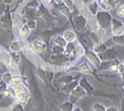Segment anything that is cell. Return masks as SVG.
I'll return each mask as SVG.
<instances>
[{"mask_svg": "<svg viewBox=\"0 0 124 111\" xmlns=\"http://www.w3.org/2000/svg\"><path fill=\"white\" fill-rule=\"evenodd\" d=\"M14 90V97L16 98V101L20 104H26L30 98V92L28 90L27 86H24L23 84L19 85V86L13 88Z\"/></svg>", "mask_w": 124, "mask_h": 111, "instance_id": "obj_1", "label": "cell"}, {"mask_svg": "<svg viewBox=\"0 0 124 111\" xmlns=\"http://www.w3.org/2000/svg\"><path fill=\"white\" fill-rule=\"evenodd\" d=\"M97 22L98 25L100 27L101 30H107L108 28L111 27V20L112 17L110 16L107 11H100L97 14Z\"/></svg>", "mask_w": 124, "mask_h": 111, "instance_id": "obj_2", "label": "cell"}, {"mask_svg": "<svg viewBox=\"0 0 124 111\" xmlns=\"http://www.w3.org/2000/svg\"><path fill=\"white\" fill-rule=\"evenodd\" d=\"M12 17H11V13L9 11V8H7V11L4 12V14L0 17V27L5 31H11L12 30Z\"/></svg>", "mask_w": 124, "mask_h": 111, "instance_id": "obj_3", "label": "cell"}, {"mask_svg": "<svg viewBox=\"0 0 124 111\" xmlns=\"http://www.w3.org/2000/svg\"><path fill=\"white\" fill-rule=\"evenodd\" d=\"M85 56L92 62V65H93L95 68H99L101 65H102V60H101L100 57H99V54H97L94 51L85 50Z\"/></svg>", "mask_w": 124, "mask_h": 111, "instance_id": "obj_4", "label": "cell"}, {"mask_svg": "<svg viewBox=\"0 0 124 111\" xmlns=\"http://www.w3.org/2000/svg\"><path fill=\"white\" fill-rule=\"evenodd\" d=\"M31 47H32V50L37 54H41L47 50L46 42L44 40H41V39H35V40H33L32 44H31Z\"/></svg>", "mask_w": 124, "mask_h": 111, "instance_id": "obj_5", "label": "cell"}, {"mask_svg": "<svg viewBox=\"0 0 124 111\" xmlns=\"http://www.w3.org/2000/svg\"><path fill=\"white\" fill-rule=\"evenodd\" d=\"M111 31L114 35H123L124 33V23L118 19L112 18L111 20Z\"/></svg>", "mask_w": 124, "mask_h": 111, "instance_id": "obj_6", "label": "cell"}, {"mask_svg": "<svg viewBox=\"0 0 124 111\" xmlns=\"http://www.w3.org/2000/svg\"><path fill=\"white\" fill-rule=\"evenodd\" d=\"M99 57H100L101 60H107V61L112 60V59L117 57V51H116L115 48H108L103 53H101Z\"/></svg>", "mask_w": 124, "mask_h": 111, "instance_id": "obj_7", "label": "cell"}, {"mask_svg": "<svg viewBox=\"0 0 124 111\" xmlns=\"http://www.w3.org/2000/svg\"><path fill=\"white\" fill-rule=\"evenodd\" d=\"M73 20H74V25L77 27L78 30L82 31L83 29H85V27L87 24V20H86V18L84 16L78 15V16H75L74 18H73Z\"/></svg>", "mask_w": 124, "mask_h": 111, "instance_id": "obj_8", "label": "cell"}, {"mask_svg": "<svg viewBox=\"0 0 124 111\" xmlns=\"http://www.w3.org/2000/svg\"><path fill=\"white\" fill-rule=\"evenodd\" d=\"M0 62L5 66L12 67V56L7 51H0Z\"/></svg>", "mask_w": 124, "mask_h": 111, "instance_id": "obj_9", "label": "cell"}, {"mask_svg": "<svg viewBox=\"0 0 124 111\" xmlns=\"http://www.w3.org/2000/svg\"><path fill=\"white\" fill-rule=\"evenodd\" d=\"M70 95L73 96V97H75V98H80V97H83V96L87 95V92L80 86V85H78V86L70 92Z\"/></svg>", "mask_w": 124, "mask_h": 111, "instance_id": "obj_10", "label": "cell"}, {"mask_svg": "<svg viewBox=\"0 0 124 111\" xmlns=\"http://www.w3.org/2000/svg\"><path fill=\"white\" fill-rule=\"evenodd\" d=\"M24 45H26L24 41L16 40V41H13L10 44V49H11V51H13L14 53H17L18 51H20L22 49V48H24Z\"/></svg>", "mask_w": 124, "mask_h": 111, "instance_id": "obj_11", "label": "cell"}, {"mask_svg": "<svg viewBox=\"0 0 124 111\" xmlns=\"http://www.w3.org/2000/svg\"><path fill=\"white\" fill-rule=\"evenodd\" d=\"M78 85H80V86L86 91L87 94H90V93L93 92V87H92L91 85H90L89 82L87 81V79H86V78H84V77L82 78L81 81H78Z\"/></svg>", "mask_w": 124, "mask_h": 111, "instance_id": "obj_12", "label": "cell"}, {"mask_svg": "<svg viewBox=\"0 0 124 111\" xmlns=\"http://www.w3.org/2000/svg\"><path fill=\"white\" fill-rule=\"evenodd\" d=\"M19 35H20L21 39H26L30 35V28L27 25V23L21 24L20 29H19Z\"/></svg>", "mask_w": 124, "mask_h": 111, "instance_id": "obj_13", "label": "cell"}, {"mask_svg": "<svg viewBox=\"0 0 124 111\" xmlns=\"http://www.w3.org/2000/svg\"><path fill=\"white\" fill-rule=\"evenodd\" d=\"M63 37L65 38V40H66L67 42H73V41H75V39H77V35H75V33L73 32V31H66V32L64 33V35Z\"/></svg>", "mask_w": 124, "mask_h": 111, "instance_id": "obj_14", "label": "cell"}, {"mask_svg": "<svg viewBox=\"0 0 124 111\" xmlns=\"http://www.w3.org/2000/svg\"><path fill=\"white\" fill-rule=\"evenodd\" d=\"M52 42L55 45H57V47H61V48H66V45L68 44V42L65 40V38L63 36H56L54 39L52 40Z\"/></svg>", "mask_w": 124, "mask_h": 111, "instance_id": "obj_15", "label": "cell"}, {"mask_svg": "<svg viewBox=\"0 0 124 111\" xmlns=\"http://www.w3.org/2000/svg\"><path fill=\"white\" fill-rule=\"evenodd\" d=\"M78 81H73L71 82H69V84H66L65 86H63L62 90H63L65 93H70L75 87L78 86Z\"/></svg>", "mask_w": 124, "mask_h": 111, "instance_id": "obj_16", "label": "cell"}, {"mask_svg": "<svg viewBox=\"0 0 124 111\" xmlns=\"http://www.w3.org/2000/svg\"><path fill=\"white\" fill-rule=\"evenodd\" d=\"M73 108H74V105L72 102H65L60 105V109L62 111H72Z\"/></svg>", "mask_w": 124, "mask_h": 111, "instance_id": "obj_17", "label": "cell"}, {"mask_svg": "<svg viewBox=\"0 0 124 111\" xmlns=\"http://www.w3.org/2000/svg\"><path fill=\"white\" fill-rule=\"evenodd\" d=\"M21 84H23V82H22V78L20 77V76L16 75V76H13L12 77V81H11V82H10V87L15 88V87H17Z\"/></svg>", "mask_w": 124, "mask_h": 111, "instance_id": "obj_18", "label": "cell"}, {"mask_svg": "<svg viewBox=\"0 0 124 111\" xmlns=\"http://www.w3.org/2000/svg\"><path fill=\"white\" fill-rule=\"evenodd\" d=\"M78 71H80L81 73H84V74H90L91 73V69H90L89 65L86 64V62H83V64L78 65Z\"/></svg>", "mask_w": 124, "mask_h": 111, "instance_id": "obj_19", "label": "cell"}, {"mask_svg": "<svg viewBox=\"0 0 124 111\" xmlns=\"http://www.w3.org/2000/svg\"><path fill=\"white\" fill-rule=\"evenodd\" d=\"M111 41L116 44L124 45V35H114L111 38Z\"/></svg>", "mask_w": 124, "mask_h": 111, "instance_id": "obj_20", "label": "cell"}, {"mask_svg": "<svg viewBox=\"0 0 124 111\" xmlns=\"http://www.w3.org/2000/svg\"><path fill=\"white\" fill-rule=\"evenodd\" d=\"M91 111H106V107L101 103H94L92 104Z\"/></svg>", "mask_w": 124, "mask_h": 111, "instance_id": "obj_21", "label": "cell"}, {"mask_svg": "<svg viewBox=\"0 0 124 111\" xmlns=\"http://www.w3.org/2000/svg\"><path fill=\"white\" fill-rule=\"evenodd\" d=\"M12 74H11L10 72H7V73H3L2 74V76H1V81L5 82L7 85H10V82L11 81H12Z\"/></svg>", "mask_w": 124, "mask_h": 111, "instance_id": "obj_22", "label": "cell"}, {"mask_svg": "<svg viewBox=\"0 0 124 111\" xmlns=\"http://www.w3.org/2000/svg\"><path fill=\"white\" fill-rule=\"evenodd\" d=\"M107 49H108V48H107V44H98L97 48L94 49V52L97 54H101Z\"/></svg>", "mask_w": 124, "mask_h": 111, "instance_id": "obj_23", "label": "cell"}, {"mask_svg": "<svg viewBox=\"0 0 124 111\" xmlns=\"http://www.w3.org/2000/svg\"><path fill=\"white\" fill-rule=\"evenodd\" d=\"M58 8L64 15H69L70 14V8L67 7L66 4H63V3H58Z\"/></svg>", "mask_w": 124, "mask_h": 111, "instance_id": "obj_24", "label": "cell"}, {"mask_svg": "<svg viewBox=\"0 0 124 111\" xmlns=\"http://www.w3.org/2000/svg\"><path fill=\"white\" fill-rule=\"evenodd\" d=\"M104 1H105V3L108 5L109 7L112 8V7H117V5L121 2V0H104Z\"/></svg>", "mask_w": 124, "mask_h": 111, "instance_id": "obj_25", "label": "cell"}, {"mask_svg": "<svg viewBox=\"0 0 124 111\" xmlns=\"http://www.w3.org/2000/svg\"><path fill=\"white\" fill-rule=\"evenodd\" d=\"M73 81V77L71 75H66V76H64V77H62L60 79V82H62V84H69V82H71Z\"/></svg>", "mask_w": 124, "mask_h": 111, "instance_id": "obj_26", "label": "cell"}, {"mask_svg": "<svg viewBox=\"0 0 124 111\" xmlns=\"http://www.w3.org/2000/svg\"><path fill=\"white\" fill-rule=\"evenodd\" d=\"M98 7H99V2L98 1H95L91 5H89V10L91 11L93 15H95V14L98 13Z\"/></svg>", "mask_w": 124, "mask_h": 111, "instance_id": "obj_27", "label": "cell"}, {"mask_svg": "<svg viewBox=\"0 0 124 111\" xmlns=\"http://www.w3.org/2000/svg\"><path fill=\"white\" fill-rule=\"evenodd\" d=\"M117 15L121 17V18H124V4L123 5H120L117 10Z\"/></svg>", "mask_w": 124, "mask_h": 111, "instance_id": "obj_28", "label": "cell"}, {"mask_svg": "<svg viewBox=\"0 0 124 111\" xmlns=\"http://www.w3.org/2000/svg\"><path fill=\"white\" fill-rule=\"evenodd\" d=\"M118 72H119L121 79L124 81V64H120L119 65V69H118Z\"/></svg>", "mask_w": 124, "mask_h": 111, "instance_id": "obj_29", "label": "cell"}, {"mask_svg": "<svg viewBox=\"0 0 124 111\" xmlns=\"http://www.w3.org/2000/svg\"><path fill=\"white\" fill-rule=\"evenodd\" d=\"M13 111H23V108H22L21 104L18 103V104L14 105V106H13Z\"/></svg>", "mask_w": 124, "mask_h": 111, "instance_id": "obj_30", "label": "cell"}, {"mask_svg": "<svg viewBox=\"0 0 124 111\" xmlns=\"http://www.w3.org/2000/svg\"><path fill=\"white\" fill-rule=\"evenodd\" d=\"M27 25L30 28V30H33V29H35L36 23H35V21H34V20H29V21L27 22Z\"/></svg>", "mask_w": 124, "mask_h": 111, "instance_id": "obj_31", "label": "cell"}, {"mask_svg": "<svg viewBox=\"0 0 124 111\" xmlns=\"http://www.w3.org/2000/svg\"><path fill=\"white\" fill-rule=\"evenodd\" d=\"M91 37H92V40H93L94 44H99V42H100V38L97 37V34L95 33H91Z\"/></svg>", "mask_w": 124, "mask_h": 111, "instance_id": "obj_32", "label": "cell"}, {"mask_svg": "<svg viewBox=\"0 0 124 111\" xmlns=\"http://www.w3.org/2000/svg\"><path fill=\"white\" fill-rule=\"evenodd\" d=\"M106 111H119V109L115 106H110V107L106 108Z\"/></svg>", "mask_w": 124, "mask_h": 111, "instance_id": "obj_33", "label": "cell"}, {"mask_svg": "<svg viewBox=\"0 0 124 111\" xmlns=\"http://www.w3.org/2000/svg\"><path fill=\"white\" fill-rule=\"evenodd\" d=\"M72 111H84L82 108H80V107H77V106H74V108H73V110Z\"/></svg>", "mask_w": 124, "mask_h": 111, "instance_id": "obj_34", "label": "cell"}, {"mask_svg": "<svg viewBox=\"0 0 124 111\" xmlns=\"http://www.w3.org/2000/svg\"><path fill=\"white\" fill-rule=\"evenodd\" d=\"M2 1H3V2H4V3L9 4V3H12V2L14 1V0H2Z\"/></svg>", "mask_w": 124, "mask_h": 111, "instance_id": "obj_35", "label": "cell"}, {"mask_svg": "<svg viewBox=\"0 0 124 111\" xmlns=\"http://www.w3.org/2000/svg\"><path fill=\"white\" fill-rule=\"evenodd\" d=\"M122 109L124 110V94H123V98H122Z\"/></svg>", "mask_w": 124, "mask_h": 111, "instance_id": "obj_36", "label": "cell"}, {"mask_svg": "<svg viewBox=\"0 0 124 111\" xmlns=\"http://www.w3.org/2000/svg\"><path fill=\"white\" fill-rule=\"evenodd\" d=\"M122 64H124V59H123V62H122Z\"/></svg>", "mask_w": 124, "mask_h": 111, "instance_id": "obj_37", "label": "cell"}, {"mask_svg": "<svg viewBox=\"0 0 124 111\" xmlns=\"http://www.w3.org/2000/svg\"><path fill=\"white\" fill-rule=\"evenodd\" d=\"M0 71H1V67H0Z\"/></svg>", "mask_w": 124, "mask_h": 111, "instance_id": "obj_38", "label": "cell"}, {"mask_svg": "<svg viewBox=\"0 0 124 111\" xmlns=\"http://www.w3.org/2000/svg\"><path fill=\"white\" fill-rule=\"evenodd\" d=\"M0 51H1V50H0Z\"/></svg>", "mask_w": 124, "mask_h": 111, "instance_id": "obj_39", "label": "cell"}]
</instances>
